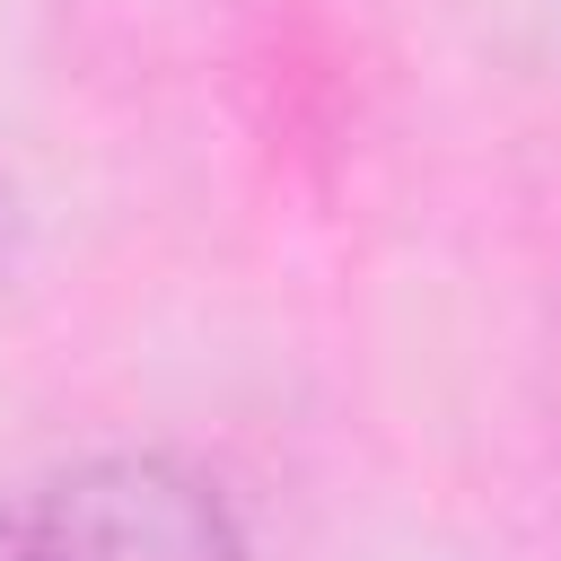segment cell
I'll return each instance as SVG.
<instances>
[{
  "label": "cell",
  "instance_id": "1",
  "mask_svg": "<svg viewBox=\"0 0 561 561\" xmlns=\"http://www.w3.org/2000/svg\"><path fill=\"white\" fill-rule=\"evenodd\" d=\"M0 561H245V535L210 473L114 447L9 491Z\"/></svg>",
  "mask_w": 561,
  "mask_h": 561
}]
</instances>
